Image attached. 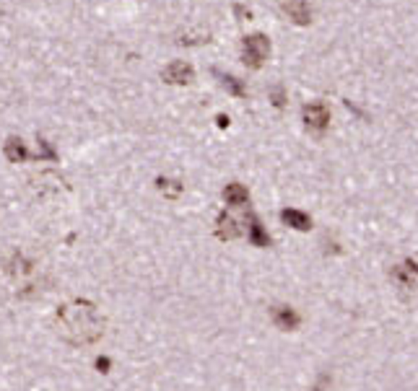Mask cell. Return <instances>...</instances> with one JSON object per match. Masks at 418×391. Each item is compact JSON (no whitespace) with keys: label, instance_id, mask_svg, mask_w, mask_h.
<instances>
[{"label":"cell","instance_id":"obj_1","mask_svg":"<svg viewBox=\"0 0 418 391\" xmlns=\"http://www.w3.org/2000/svg\"><path fill=\"white\" fill-rule=\"evenodd\" d=\"M107 321L99 314L97 303L86 298L65 301L55 311V332L70 348H91L104 337Z\"/></svg>","mask_w":418,"mask_h":391},{"label":"cell","instance_id":"obj_2","mask_svg":"<svg viewBox=\"0 0 418 391\" xmlns=\"http://www.w3.org/2000/svg\"><path fill=\"white\" fill-rule=\"evenodd\" d=\"M270 54V39L265 34H249L242 42V63L252 70L263 68V63L268 60Z\"/></svg>","mask_w":418,"mask_h":391},{"label":"cell","instance_id":"obj_3","mask_svg":"<svg viewBox=\"0 0 418 391\" xmlns=\"http://www.w3.org/2000/svg\"><path fill=\"white\" fill-rule=\"evenodd\" d=\"M3 270L13 280H29L37 272V262L26 252H21V249H11L8 257L3 259Z\"/></svg>","mask_w":418,"mask_h":391},{"label":"cell","instance_id":"obj_4","mask_svg":"<svg viewBox=\"0 0 418 391\" xmlns=\"http://www.w3.org/2000/svg\"><path fill=\"white\" fill-rule=\"evenodd\" d=\"M301 119H304V127L310 132L322 135L330 127V106L325 101H310V104L301 106Z\"/></svg>","mask_w":418,"mask_h":391},{"label":"cell","instance_id":"obj_5","mask_svg":"<svg viewBox=\"0 0 418 391\" xmlns=\"http://www.w3.org/2000/svg\"><path fill=\"white\" fill-rule=\"evenodd\" d=\"M213 233L218 241H234L239 236H245V221H239L234 212L221 210L216 215L213 223Z\"/></svg>","mask_w":418,"mask_h":391},{"label":"cell","instance_id":"obj_6","mask_svg":"<svg viewBox=\"0 0 418 391\" xmlns=\"http://www.w3.org/2000/svg\"><path fill=\"white\" fill-rule=\"evenodd\" d=\"M245 236L247 241L252 243V246H258V249H268L270 243H273V239H270L268 228L263 225V221H260L255 212H247L245 218Z\"/></svg>","mask_w":418,"mask_h":391},{"label":"cell","instance_id":"obj_7","mask_svg":"<svg viewBox=\"0 0 418 391\" xmlns=\"http://www.w3.org/2000/svg\"><path fill=\"white\" fill-rule=\"evenodd\" d=\"M270 321L281 329V332H296L301 324V317L299 311L294 306H286V303H281V306H273L270 308Z\"/></svg>","mask_w":418,"mask_h":391},{"label":"cell","instance_id":"obj_8","mask_svg":"<svg viewBox=\"0 0 418 391\" xmlns=\"http://www.w3.org/2000/svg\"><path fill=\"white\" fill-rule=\"evenodd\" d=\"M161 78L167 81L169 86H187L195 81V68L190 63H182V60H174L164 68Z\"/></svg>","mask_w":418,"mask_h":391},{"label":"cell","instance_id":"obj_9","mask_svg":"<svg viewBox=\"0 0 418 391\" xmlns=\"http://www.w3.org/2000/svg\"><path fill=\"white\" fill-rule=\"evenodd\" d=\"M281 8H283V13L289 16L291 21L299 23V26H310L312 23V6L307 0H283Z\"/></svg>","mask_w":418,"mask_h":391},{"label":"cell","instance_id":"obj_10","mask_svg":"<svg viewBox=\"0 0 418 391\" xmlns=\"http://www.w3.org/2000/svg\"><path fill=\"white\" fill-rule=\"evenodd\" d=\"M3 156H6L8 163H23V161L32 159V153H29V148H26V143H23L21 138H16V135H11V138L6 140V146H3Z\"/></svg>","mask_w":418,"mask_h":391},{"label":"cell","instance_id":"obj_11","mask_svg":"<svg viewBox=\"0 0 418 391\" xmlns=\"http://www.w3.org/2000/svg\"><path fill=\"white\" fill-rule=\"evenodd\" d=\"M224 202L229 208H247L249 205V190H247L245 184H239V181H231V184H226L224 187Z\"/></svg>","mask_w":418,"mask_h":391},{"label":"cell","instance_id":"obj_12","mask_svg":"<svg viewBox=\"0 0 418 391\" xmlns=\"http://www.w3.org/2000/svg\"><path fill=\"white\" fill-rule=\"evenodd\" d=\"M281 221L286 223L289 228H294V231H310L312 228V218L304 210H296V208H283Z\"/></svg>","mask_w":418,"mask_h":391},{"label":"cell","instance_id":"obj_13","mask_svg":"<svg viewBox=\"0 0 418 391\" xmlns=\"http://www.w3.org/2000/svg\"><path fill=\"white\" fill-rule=\"evenodd\" d=\"M156 190L159 194H164L167 200H180L184 194V184L180 179H172V177H156Z\"/></svg>","mask_w":418,"mask_h":391},{"label":"cell","instance_id":"obj_14","mask_svg":"<svg viewBox=\"0 0 418 391\" xmlns=\"http://www.w3.org/2000/svg\"><path fill=\"white\" fill-rule=\"evenodd\" d=\"M213 73L218 75V78H221V86H224V88H226V91H229L231 96H239V99H242V96H247V86L242 83V81H239L236 75L221 73V70H213Z\"/></svg>","mask_w":418,"mask_h":391},{"label":"cell","instance_id":"obj_15","mask_svg":"<svg viewBox=\"0 0 418 391\" xmlns=\"http://www.w3.org/2000/svg\"><path fill=\"white\" fill-rule=\"evenodd\" d=\"M34 159L37 161H57L60 159V150L55 148L47 138H37V153H34Z\"/></svg>","mask_w":418,"mask_h":391},{"label":"cell","instance_id":"obj_16","mask_svg":"<svg viewBox=\"0 0 418 391\" xmlns=\"http://www.w3.org/2000/svg\"><path fill=\"white\" fill-rule=\"evenodd\" d=\"M211 42V34L208 32H193V34H180L177 44H184V47H193V44H208Z\"/></svg>","mask_w":418,"mask_h":391},{"label":"cell","instance_id":"obj_17","mask_svg":"<svg viewBox=\"0 0 418 391\" xmlns=\"http://www.w3.org/2000/svg\"><path fill=\"white\" fill-rule=\"evenodd\" d=\"M270 101H273L276 109H283L286 101H289V99H286V88H283V86H273V88H270Z\"/></svg>","mask_w":418,"mask_h":391},{"label":"cell","instance_id":"obj_18","mask_svg":"<svg viewBox=\"0 0 418 391\" xmlns=\"http://www.w3.org/2000/svg\"><path fill=\"white\" fill-rule=\"evenodd\" d=\"M94 368H97L99 373H109V370H112V358H109V355H97V358H94Z\"/></svg>","mask_w":418,"mask_h":391},{"label":"cell","instance_id":"obj_19","mask_svg":"<svg viewBox=\"0 0 418 391\" xmlns=\"http://www.w3.org/2000/svg\"><path fill=\"white\" fill-rule=\"evenodd\" d=\"M234 13L239 16V21H249V19H252V11L245 8V6H234Z\"/></svg>","mask_w":418,"mask_h":391},{"label":"cell","instance_id":"obj_20","mask_svg":"<svg viewBox=\"0 0 418 391\" xmlns=\"http://www.w3.org/2000/svg\"><path fill=\"white\" fill-rule=\"evenodd\" d=\"M229 122H231V119H229L226 114H216V125L221 127V130H226V127H229Z\"/></svg>","mask_w":418,"mask_h":391}]
</instances>
